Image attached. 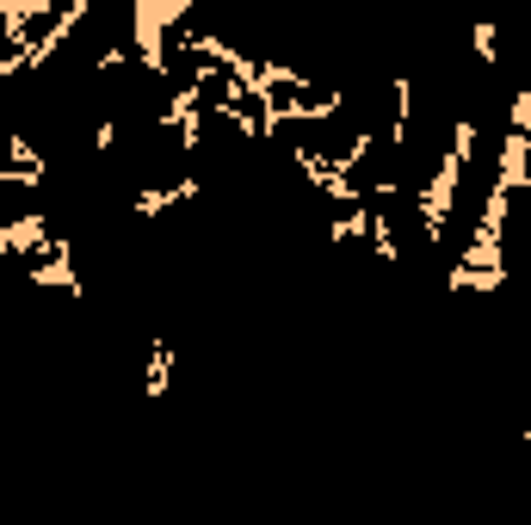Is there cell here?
<instances>
[{"mask_svg":"<svg viewBox=\"0 0 531 525\" xmlns=\"http://www.w3.org/2000/svg\"><path fill=\"white\" fill-rule=\"evenodd\" d=\"M464 161H439L433 173H427V186L414 192V204H420V235H427V248H439L445 241V223H451V204H457V186H464Z\"/></svg>","mask_w":531,"mask_h":525,"instance_id":"6da1fadb","label":"cell"},{"mask_svg":"<svg viewBox=\"0 0 531 525\" xmlns=\"http://www.w3.org/2000/svg\"><path fill=\"white\" fill-rule=\"evenodd\" d=\"M25 266V278L31 285H50V291H68V297H81L87 285H81V272H75V260H68V241H50L44 254H31V260H19Z\"/></svg>","mask_w":531,"mask_h":525,"instance_id":"7a4b0ae2","label":"cell"},{"mask_svg":"<svg viewBox=\"0 0 531 525\" xmlns=\"http://www.w3.org/2000/svg\"><path fill=\"white\" fill-rule=\"evenodd\" d=\"M50 248V217L44 210H25V217L0 223V260H31Z\"/></svg>","mask_w":531,"mask_h":525,"instance_id":"3957f363","label":"cell"},{"mask_svg":"<svg viewBox=\"0 0 531 525\" xmlns=\"http://www.w3.org/2000/svg\"><path fill=\"white\" fill-rule=\"evenodd\" d=\"M531 186V136L507 130V143H501V167H494V192H525Z\"/></svg>","mask_w":531,"mask_h":525,"instance_id":"277c9868","label":"cell"},{"mask_svg":"<svg viewBox=\"0 0 531 525\" xmlns=\"http://www.w3.org/2000/svg\"><path fill=\"white\" fill-rule=\"evenodd\" d=\"M186 198H198V180H192V173H186V180H173V186H149V192H136V198H130V210H136V217H161V210L186 204Z\"/></svg>","mask_w":531,"mask_h":525,"instance_id":"5b68a950","label":"cell"},{"mask_svg":"<svg viewBox=\"0 0 531 525\" xmlns=\"http://www.w3.org/2000/svg\"><path fill=\"white\" fill-rule=\"evenodd\" d=\"M445 285H451L457 297H482V291H501V285H507V266H501V272H464V266H451Z\"/></svg>","mask_w":531,"mask_h":525,"instance_id":"8992f818","label":"cell"},{"mask_svg":"<svg viewBox=\"0 0 531 525\" xmlns=\"http://www.w3.org/2000/svg\"><path fill=\"white\" fill-rule=\"evenodd\" d=\"M167 377H173V346L155 340L149 346V377H143V396H167Z\"/></svg>","mask_w":531,"mask_h":525,"instance_id":"52a82bcc","label":"cell"},{"mask_svg":"<svg viewBox=\"0 0 531 525\" xmlns=\"http://www.w3.org/2000/svg\"><path fill=\"white\" fill-rule=\"evenodd\" d=\"M470 44H476V62H494V56H501V25L482 19V25L470 31Z\"/></svg>","mask_w":531,"mask_h":525,"instance_id":"ba28073f","label":"cell"},{"mask_svg":"<svg viewBox=\"0 0 531 525\" xmlns=\"http://www.w3.org/2000/svg\"><path fill=\"white\" fill-rule=\"evenodd\" d=\"M118 143V118H99L93 124V149H112Z\"/></svg>","mask_w":531,"mask_h":525,"instance_id":"9c48e42d","label":"cell"},{"mask_svg":"<svg viewBox=\"0 0 531 525\" xmlns=\"http://www.w3.org/2000/svg\"><path fill=\"white\" fill-rule=\"evenodd\" d=\"M525 451H531V427H525Z\"/></svg>","mask_w":531,"mask_h":525,"instance_id":"30bf717a","label":"cell"}]
</instances>
